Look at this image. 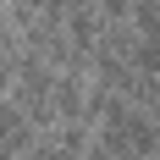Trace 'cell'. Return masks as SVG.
Segmentation results:
<instances>
[{
	"mask_svg": "<svg viewBox=\"0 0 160 160\" xmlns=\"http://www.w3.org/2000/svg\"><path fill=\"white\" fill-rule=\"evenodd\" d=\"M149 160H160V155H149Z\"/></svg>",
	"mask_w": 160,
	"mask_h": 160,
	"instance_id": "4",
	"label": "cell"
},
{
	"mask_svg": "<svg viewBox=\"0 0 160 160\" xmlns=\"http://www.w3.org/2000/svg\"><path fill=\"white\" fill-rule=\"evenodd\" d=\"M127 22H132V33H138V39H149V44H160V0H132Z\"/></svg>",
	"mask_w": 160,
	"mask_h": 160,
	"instance_id": "1",
	"label": "cell"
},
{
	"mask_svg": "<svg viewBox=\"0 0 160 160\" xmlns=\"http://www.w3.org/2000/svg\"><path fill=\"white\" fill-rule=\"evenodd\" d=\"M17 160H50V144H44V138H33V149H22Z\"/></svg>",
	"mask_w": 160,
	"mask_h": 160,
	"instance_id": "3",
	"label": "cell"
},
{
	"mask_svg": "<svg viewBox=\"0 0 160 160\" xmlns=\"http://www.w3.org/2000/svg\"><path fill=\"white\" fill-rule=\"evenodd\" d=\"M99 44L111 50V55H122V61H127V55H132V44H138V33H132V22H105Z\"/></svg>",
	"mask_w": 160,
	"mask_h": 160,
	"instance_id": "2",
	"label": "cell"
}]
</instances>
